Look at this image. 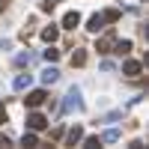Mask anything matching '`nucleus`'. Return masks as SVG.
<instances>
[{
    "label": "nucleus",
    "instance_id": "4be33fe9",
    "mask_svg": "<svg viewBox=\"0 0 149 149\" xmlns=\"http://www.w3.org/2000/svg\"><path fill=\"white\" fill-rule=\"evenodd\" d=\"M113 69H116L113 60H102V72H113Z\"/></svg>",
    "mask_w": 149,
    "mask_h": 149
},
{
    "label": "nucleus",
    "instance_id": "dca6fc26",
    "mask_svg": "<svg viewBox=\"0 0 149 149\" xmlns=\"http://www.w3.org/2000/svg\"><path fill=\"white\" fill-rule=\"evenodd\" d=\"M84 63H86V51H84V48H78V51L72 54V66H84Z\"/></svg>",
    "mask_w": 149,
    "mask_h": 149
},
{
    "label": "nucleus",
    "instance_id": "9d476101",
    "mask_svg": "<svg viewBox=\"0 0 149 149\" xmlns=\"http://www.w3.org/2000/svg\"><path fill=\"white\" fill-rule=\"evenodd\" d=\"M86 30L90 33H98V30H104V18H102V12H95V15L86 21Z\"/></svg>",
    "mask_w": 149,
    "mask_h": 149
},
{
    "label": "nucleus",
    "instance_id": "1a4fd4ad",
    "mask_svg": "<svg viewBox=\"0 0 149 149\" xmlns=\"http://www.w3.org/2000/svg\"><path fill=\"white\" fill-rule=\"evenodd\" d=\"M30 84H33V74L27 72V74H18L15 81H12V86H15L18 93H24V90H30Z\"/></svg>",
    "mask_w": 149,
    "mask_h": 149
},
{
    "label": "nucleus",
    "instance_id": "20e7f679",
    "mask_svg": "<svg viewBox=\"0 0 149 149\" xmlns=\"http://www.w3.org/2000/svg\"><path fill=\"white\" fill-rule=\"evenodd\" d=\"M24 102H27V107H42V104L48 102V93H45V90H33V93H27Z\"/></svg>",
    "mask_w": 149,
    "mask_h": 149
},
{
    "label": "nucleus",
    "instance_id": "5701e85b",
    "mask_svg": "<svg viewBox=\"0 0 149 149\" xmlns=\"http://www.w3.org/2000/svg\"><path fill=\"white\" fill-rule=\"evenodd\" d=\"M9 48H12V42H9V39H0V51H9Z\"/></svg>",
    "mask_w": 149,
    "mask_h": 149
},
{
    "label": "nucleus",
    "instance_id": "ddd939ff",
    "mask_svg": "<svg viewBox=\"0 0 149 149\" xmlns=\"http://www.w3.org/2000/svg\"><path fill=\"white\" fill-rule=\"evenodd\" d=\"M21 146H39V137H36V131H24V137H21Z\"/></svg>",
    "mask_w": 149,
    "mask_h": 149
},
{
    "label": "nucleus",
    "instance_id": "f3484780",
    "mask_svg": "<svg viewBox=\"0 0 149 149\" xmlns=\"http://www.w3.org/2000/svg\"><path fill=\"white\" fill-rule=\"evenodd\" d=\"M102 18H104V24L119 21V9H104V12H102Z\"/></svg>",
    "mask_w": 149,
    "mask_h": 149
},
{
    "label": "nucleus",
    "instance_id": "393cba45",
    "mask_svg": "<svg viewBox=\"0 0 149 149\" xmlns=\"http://www.w3.org/2000/svg\"><path fill=\"white\" fill-rule=\"evenodd\" d=\"M0 122H6V110H3V104H0Z\"/></svg>",
    "mask_w": 149,
    "mask_h": 149
},
{
    "label": "nucleus",
    "instance_id": "9b49d317",
    "mask_svg": "<svg viewBox=\"0 0 149 149\" xmlns=\"http://www.w3.org/2000/svg\"><path fill=\"white\" fill-rule=\"evenodd\" d=\"M42 39H45L48 45H51V42H57V39H60V30L51 24V27H45V30H42Z\"/></svg>",
    "mask_w": 149,
    "mask_h": 149
},
{
    "label": "nucleus",
    "instance_id": "f257e3e1",
    "mask_svg": "<svg viewBox=\"0 0 149 149\" xmlns=\"http://www.w3.org/2000/svg\"><path fill=\"white\" fill-rule=\"evenodd\" d=\"M74 110H84V98H81V90L72 86L63 98V113H74Z\"/></svg>",
    "mask_w": 149,
    "mask_h": 149
},
{
    "label": "nucleus",
    "instance_id": "412c9836",
    "mask_svg": "<svg viewBox=\"0 0 149 149\" xmlns=\"http://www.w3.org/2000/svg\"><path fill=\"white\" fill-rule=\"evenodd\" d=\"M84 143V149H95V146H102V140L98 137H86V140H81Z\"/></svg>",
    "mask_w": 149,
    "mask_h": 149
},
{
    "label": "nucleus",
    "instance_id": "6ab92c4d",
    "mask_svg": "<svg viewBox=\"0 0 149 149\" xmlns=\"http://www.w3.org/2000/svg\"><path fill=\"white\" fill-rule=\"evenodd\" d=\"M57 3H60V0H42V6H39V9H42V12H54Z\"/></svg>",
    "mask_w": 149,
    "mask_h": 149
},
{
    "label": "nucleus",
    "instance_id": "b1692460",
    "mask_svg": "<svg viewBox=\"0 0 149 149\" xmlns=\"http://www.w3.org/2000/svg\"><path fill=\"white\" fill-rule=\"evenodd\" d=\"M9 3H12V0H0V12H3V9H6Z\"/></svg>",
    "mask_w": 149,
    "mask_h": 149
},
{
    "label": "nucleus",
    "instance_id": "a211bd4d",
    "mask_svg": "<svg viewBox=\"0 0 149 149\" xmlns=\"http://www.w3.org/2000/svg\"><path fill=\"white\" fill-rule=\"evenodd\" d=\"M30 63H33V54L30 51H24V54L15 57V66H30Z\"/></svg>",
    "mask_w": 149,
    "mask_h": 149
},
{
    "label": "nucleus",
    "instance_id": "2eb2a0df",
    "mask_svg": "<svg viewBox=\"0 0 149 149\" xmlns=\"http://www.w3.org/2000/svg\"><path fill=\"white\" fill-rule=\"evenodd\" d=\"M42 57L48 60V63H57V57H60V51H57V48H54V42H51V45H48L45 51H42Z\"/></svg>",
    "mask_w": 149,
    "mask_h": 149
},
{
    "label": "nucleus",
    "instance_id": "39448f33",
    "mask_svg": "<svg viewBox=\"0 0 149 149\" xmlns=\"http://www.w3.org/2000/svg\"><path fill=\"white\" fill-rule=\"evenodd\" d=\"M140 72H143L140 60H125V63H122V74H128V78H137Z\"/></svg>",
    "mask_w": 149,
    "mask_h": 149
},
{
    "label": "nucleus",
    "instance_id": "7ed1b4c3",
    "mask_svg": "<svg viewBox=\"0 0 149 149\" xmlns=\"http://www.w3.org/2000/svg\"><path fill=\"white\" fill-rule=\"evenodd\" d=\"M113 42H116V33H113V30H107L104 36H98V42H95V51H98V54H110Z\"/></svg>",
    "mask_w": 149,
    "mask_h": 149
},
{
    "label": "nucleus",
    "instance_id": "6e6552de",
    "mask_svg": "<svg viewBox=\"0 0 149 149\" xmlns=\"http://www.w3.org/2000/svg\"><path fill=\"white\" fill-rule=\"evenodd\" d=\"M39 78H42V84H45V86H48V84H57V81H60V69L48 66V69H42V74H39Z\"/></svg>",
    "mask_w": 149,
    "mask_h": 149
},
{
    "label": "nucleus",
    "instance_id": "0eeeda50",
    "mask_svg": "<svg viewBox=\"0 0 149 149\" xmlns=\"http://www.w3.org/2000/svg\"><path fill=\"white\" fill-rule=\"evenodd\" d=\"M78 24H81V12H78V9H72V12L63 15V27H66V30H74Z\"/></svg>",
    "mask_w": 149,
    "mask_h": 149
},
{
    "label": "nucleus",
    "instance_id": "423d86ee",
    "mask_svg": "<svg viewBox=\"0 0 149 149\" xmlns=\"http://www.w3.org/2000/svg\"><path fill=\"white\" fill-rule=\"evenodd\" d=\"M84 140V128L81 125H72L69 131H66V146H78Z\"/></svg>",
    "mask_w": 149,
    "mask_h": 149
},
{
    "label": "nucleus",
    "instance_id": "f8f14e48",
    "mask_svg": "<svg viewBox=\"0 0 149 149\" xmlns=\"http://www.w3.org/2000/svg\"><path fill=\"white\" fill-rule=\"evenodd\" d=\"M98 140H102V143H116V140H119V128H107Z\"/></svg>",
    "mask_w": 149,
    "mask_h": 149
},
{
    "label": "nucleus",
    "instance_id": "4468645a",
    "mask_svg": "<svg viewBox=\"0 0 149 149\" xmlns=\"http://www.w3.org/2000/svg\"><path fill=\"white\" fill-rule=\"evenodd\" d=\"M110 51H116V54L122 57V54H128V51H131V42H128V39H122V42H113V48H110Z\"/></svg>",
    "mask_w": 149,
    "mask_h": 149
},
{
    "label": "nucleus",
    "instance_id": "f03ea898",
    "mask_svg": "<svg viewBox=\"0 0 149 149\" xmlns=\"http://www.w3.org/2000/svg\"><path fill=\"white\" fill-rule=\"evenodd\" d=\"M45 125H48L45 113H39L36 107H30V113H27V128H30V131H42Z\"/></svg>",
    "mask_w": 149,
    "mask_h": 149
},
{
    "label": "nucleus",
    "instance_id": "aec40b11",
    "mask_svg": "<svg viewBox=\"0 0 149 149\" xmlns=\"http://www.w3.org/2000/svg\"><path fill=\"white\" fill-rule=\"evenodd\" d=\"M116 119H122V110H113V113H104L102 116V122H116Z\"/></svg>",
    "mask_w": 149,
    "mask_h": 149
}]
</instances>
